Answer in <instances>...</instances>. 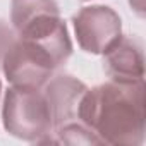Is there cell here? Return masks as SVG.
<instances>
[{
	"label": "cell",
	"instance_id": "obj_11",
	"mask_svg": "<svg viewBox=\"0 0 146 146\" xmlns=\"http://www.w3.org/2000/svg\"><path fill=\"white\" fill-rule=\"evenodd\" d=\"M0 91H2V83H0Z\"/></svg>",
	"mask_w": 146,
	"mask_h": 146
},
{
	"label": "cell",
	"instance_id": "obj_2",
	"mask_svg": "<svg viewBox=\"0 0 146 146\" xmlns=\"http://www.w3.org/2000/svg\"><path fill=\"white\" fill-rule=\"evenodd\" d=\"M70 55L72 41L65 23L60 19L40 35L17 36L2 60V70L14 88L41 90Z\"/></svg>",
	"mask_w": 146,
	"mask_h": 146
},
{
	"label": "cell",
	"instance_id": "obj_4",
	"mask_svg": "<svg viewBox=\"0 0 146 146\" xmlns=\"http://www.w3.org/2000/svg\"><path fill=\"white\" fill-rule=\"evenodd\" d=\"M78 45L93 55H103L120 36L122 19L108 5H86L72 17Z\"/></svg>",
	"mask_w": 146,
	"mask_h": 146
},
{
	"label": "cell",
	"instance_id": "obj_3",
	"mask_svg": "<svg viewBox=\"0 0 146 146\" xmlns=\"http://www.w3.org/2000/svg\"><path fill=\"white\" fill-rule=\"evenodd\" d=\"M2 120L5 131L23 141L52 143V115L41 90L11 86L4 96Z\"/></svg>",
	"mask_w": 146,
	"mask_h": 146
},
{
	"label": "cell",
	"instance_id": "obj_1",
	"mask_svg": "<svg viewBox=\"0 0 146 146\" xmlns=\"http://www.w3.org/2000/svg\"><path fill=\"white\" fill-rule=\"evenodd\" d=\"M144 119V81H108L88 88L78 107V120L90 127L103 144H143Z\"/></svg>",
	"mask_w": 146,
	"mask_h": 146
},
{
	"label": "cell",
	"instance_id": "obj_8",
	"mask_svg": "<svg viewBox=\"0 0 146 146\" xmlns=\"http://www.w3.org/2000/svg\"><path fill=\"white\" fill-rule=\"evenodd\" d=\"M55 137H52L53 143H64V144H103L102 139L84 124L79 120H72L69 124H64L52 132Z\"/></svg>",
	"mask_w": 146,
	"mask_h": 146
},
{
	"label": "cell",
	"instance_id": "obj_12",
	"mask_svg": "<svg viewBox=\"0 0 146 146\" xmlns=\"http://www.w3.org/2000/svg\"><path fill=\"white\" fill-rule=\"evenodd\" d=\"M83 2H88V0H83Z\"/></svg>",
	"mask_w": 146,
	"mask_h": 146
},
{
	"label": "cell",
	"instance_id": "obj_9",
	"mask_svg": "<svg viewBox=\"0 0 146 146\" xmlns=\"http://www.w3.org/2000/svg\"><path fill=\"white\" fill-rule=\"evenodd\" d=\"M17 35L12 28V24H7L4 19H0V67H2V60L7 53V50L14 45Z\"/></svg>",
	"mask_w": 146,
	"mask_h": 146
},
{
	"label": "cell",
	"instance_id": "obj_7",
	"mask_svg": "<svg viewBox=\"0 0 146 146\" xmlns=\"http://www.w3.org/2000/svg\"><path fill=\"white\" fill-rule=\"evenodd\" d=\"M57 16L60 9L55 0H11V24L16 35L38 21Z\"/></svg>",
	"mask_w": 146,
	"mask_h": 146
},
{
	"label": "cell",
	"instance_id": "obj_5",
	"mask_svg": "<svg viewBox=\"0 0 146 146\" xmlns=\"http://www.w3.org/2000/svg\"><path fill=\"white\" fill-rule=\"evenodd\" d=\"M88 86L74 76L57 74L52 76L41 88L50 108L53 129L78 120V107Z\"/></svg>",
	"mask_w": 146,
	"mask_h": 146
},
{
	"label": "cell",
	"instance_id": "obj_6",
	"mask_svg": "<svg viewBox=\"0 0 146 146\" xmlns=\"http://www.w3.org/2000/svg\"><path fill=\"white\" fill-rule=\"evenodd\" d=\"M103 67L110 81H144L143 45L134 36H120L105 53Z\"/></svg>",
	"mask_w": 146,
	"mask_h": 146
},
{
	"label": "cell",
	"instance_id": "obj_10",
	"mask_svg": "<svg viewBox=\"0 0 146 146\" xmlns=\"http://www.w3.org/2000/svg\"><path fill=\"white\" fill-rule=\"evenodd\" d=\"M131 9L136 12V16L144 17V7H146V0H129Z\"/></svg>",
	"mask_w": 146,
	"mask_h": 146
}]
</instances>
